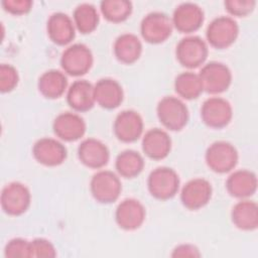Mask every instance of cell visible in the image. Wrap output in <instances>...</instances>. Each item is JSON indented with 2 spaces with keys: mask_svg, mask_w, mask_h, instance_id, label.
<instances>
[{
  "mask_svg": "<svg viewBox=\"0 0 258 258\" xmlns=\"http://www.w3.org/2000/svg\"><path fill=\"white\" fill-rule=\"evenodd\" d=\"M145 208L135 199L122 201L115 212V220L118 226L124 230L138 229L145 220Z\"/></svg>",
  "mask_w": 258,
  "mask_h": 258,
  "instance_id": "obj_17",
  "label": "cell"
},
{
  "mask_svg": "<svg viewBox=\"0 0 258 258\" xmlns=\"http://www.w3.org/2000/svg\"><path fill=\"white\" fill-rule=\"evenodd\" d=\"M142 149L151 159L165 158L171 149V139L166 131L160 128L148 130L142 138Z\"/></svg>",
  "mask_w": 258,
  "mask_h": 258,
  "instance_id": "obj_20",
  "label": "cell"
},
{
  "mask_svg": "<svg viewBox=\"0 0 258 258\" xmlns=\"http://www.w3.org/2000/svg\"><path fill=\"white\" fill-rule=\"evenodd\" d=\"M174 89L178 96L186 100L198 98L204 91L199 74L189 71L180 73L175 78Z\"/></svg>",
  "mask_w": 258,
  "mask_h": 258,
  "instance_id": "obj_29",
  "label": "cell"
},
{
  "mask_svg": "<svg viewBox=\"0 0 258 258\" xmlns=\"http://www.w3.org/2000/svg\"><path fill=\"white\" fill-rule=\"evenodd\" d=\"M201 117L204 123L209 127L220 129L231 122L233 109L226 99L221 97H211L203 103Z\"/></svg>",
  "mask_w": 258,
  "mask_h": 258,
  "instance_id": "obj_11",
  "label": "cell"
},
{
  "mask_svg": "<svg viewBox=\"0 0 258 258\" xmlns=\"http://www.w3.org/2000/svg\"><path fill=\"white\" fill-rule=\"evenodd\" d=\"M148 190L158 200H168L175 196L179 188V177L176 171L167 166L153 169L147 179Z\"/></svg>",
  "mask_w": 258,
  "mask_h": 258,
  "instance_id": "obj_2",
  "label": "cell"
},
{
  "mask_svg": "<svg viewBox=\"0 0 258 258\" xmlns=\"http://www.w3.org/2000/svg\"><path fill=\"white\" fill-rule=\"evenodd\" d=\"M54 134L64 141H76L84 136L86 123L77 113L63 112L55 117L52 124Z\"/></svg>",
  "mask_w": 258,
  "mask_h": 258,
  "instance_id": "obj_16",
  "label": "cell"
},
{
  "mask_svg": "<svg viewBox=\"0 0 258 258\" xmlns=\"http://www.w3.org/2000/svg\"><path fill=\"white\" fill-rule=\"evenodd\" d=\"M226 187L232 197L247 199L257 189L256 174L248 169L236 170L227 178Z\"/></svg>",
  "mask_w": 258,
  "mask_h": 258,
  "instance_id": "obj_23",
  "label": "cell"
},
{
  "mask_svg": "<svg viewBox=\"0 0 258 258\" xmlns=\"http://www.w3.org/2000/svg\"><path fill=\"white\" fill-rule=\"evenodd\" d=\"M212 184L203 177L188 180L181 188V204L188 210H199L205 207L212 197Z\"/></svg>",
  "mask_w": 258,
  "mask_h": 258,
  "instance_id": "obj_12",
  "label": "cell"
},
{
  "mask_svg": "<svg viewBox=\"0 0 258 258\" xmlns=\"http://www.w3.org/2000/svg\"><path fill=\"white\" fill-rule=\"evenodd\" d=\"M67 101L70 107L77 112L91 110L96 103L94 85L87 80L75 81L68 89Z\"/></svg>",
  "mask_w": 258,
  "mask_h": 258,
  "instance_id": "obj_22",
  "label": "cell"
},
{
  "mask_svg": "<svg viewBox=\"0 0 258 258\" xmlns=\"http://www.w3.org/2000/svg\"><path fill=\"white\" fill-rule=\"evenodd\" d=\"M204 19L203 9L192 2L180 3L175 7L171 17L173 27L182 33H191L198 30Z\"/></svg>",
  "mask_w": 258,
  "mask_h": 258,
  "instance_id": "obj_13",
  "label": "cell"
},
{
  "mask_svg": "<svg viewBox=\"0 0 258 258\" xmlns=\"http://www.w3.org/2000/svg\"><path fill=\"white\" fill-rule=\"evenodd\" d=\"M171 18L160 11L146 14L140 23L142 37L149 43H161L165 41L172 32Z\"/></svg>",
  "mask_w": 258,
  "mask_h": 258,
  "instance_id": "obj_9",
  "label": "cell"
},
{
  "mask_svg": "<svg viewBox=\"0 0 258 258\" xmlns=\"http://www.w3.org/2000/svg\"><path fill=\"white\" fill-rule=\"evenodd\" d=\"M233 224L244 231L255 230L258 226V208L255 202L242 199L232 209Z\"/></svg>",
  "mask_w": 258,
  "mask_h": 258,
  "instance_id": "obj_25",
  "label": "cell"
},
{
  "mask_svg": "<svg viewBox=\"0 0 258 258\" xmlns=\"http://www.w3.org/2000/svg\"><path fill=\"white\" fill-rule=\"evenodd\" d=\"M38 90L42 96L48 99L59 98L67 90L68 78L58 70L44 72L38 79Z\"/></svg>",
  "mask_w": 258,
  "mask_h": 258,
  "instance_id": "obj_26",
  "label": "cell"
},
{
  "mask_svg": "<svg viewBox=\"0 0 258 258\" xmlns=\"http://www.w3.org/2000/svg\"><path fill=\"white\" fill-rule=\"evenodd\" d=\"M103 16L114 23L126 20L132 12V3L128 0H103L100 3Z\"/></svg>",
  "mask_w": 258,
  "mask_h": 258,
  "instance_id": "obj_30",
  "label": "cell"
},
{
  "mask_svg": "<svg viewBox=\"0 0 258 258\" xmlns=\"http://www.w3.org/2000/svg\"><path fill=\"white\" fill-rule=\"evenodd\" d=\"M208 53L207 42L196 35H188L181 38L175 49L178 62L187 69H195L202 66L207 59Z\"/></svg>",
  "mask_w": 258,
  "mask_h": 258,
  "instance_id": "obj_5",
  "label": "cell"
},
{
  "mask_svg": "<svg viewBox=\"0 0 258 258\" xmlns=\"http://www.w3.org/2000/svg\"><path fill=\"white\" fill-rule=\"evenodd\" d=\"M115 167L121 176L133 178L142 171L144 167V159L139 152L127 149L117 155Z\"/></svg>",
  "mask_w": 258,
  "mask_h": 258,
  "instance_id": "obj_27",
  "label": "cell"
},
{
  "mask_svg": "<svg viewBox=\"0 0 258 258\" xmlns=\"http://www.w3.org/2000/svg\"><path fill=\"white\" fill-rule=\"evenodd\" d=\"M96 103L105 109H115L123 101L122 86L113 79L104 78L94 85Z\"/></svg>",
  "mask_w": 258,
  "mask_h": 258,
  "instance_id": "obj_21",
  "label": "cell"
},
{
  "mask_svg": "<svg viewBox=\"0 0 258 258\" xmlns=\"http://www.w3.org/2000/svg\"><path fill=\"white\" fill-rule=\"evenodd\" d=\"M1 5L10 14L22 15L30 11L33 2L30 0H3Z\"/></svg>",
  "mask_w": 258,
  "mask_h": 258,
  "instance_id": "obj_35",
  "label": "cell"
},
{
  "mask_svg": "<svg viewBox=\"0 0 258 258\" xmlns=\"http://www.w3.org/2000/svg\"><path fill=\"white\" fill-rule=\"evenodd\" d=\"M204 91L211 94H220L226 91L232 83V73L223 62L210 61L199 73Z\"/></svg>",
  "mask_w": 258,
  "mask_h": 258,
  "instance_id": "obj_10",
  "label": "cell"
},
{
  "mask_svg": "<svg viewBox=\"0 0 258 258\" xmlns=\"http://www.w3.org/2000/svg\"><path fill=\"white\" fill-rule=\"evenodd\" d=\"M93 53L84 43H74L61 53L60 66L64 73L74 77L87 74L93 66Z\"/></svg>",
  "mask_w": 258,
  "mask_h": 258,
  "instance_id": "obj_4",
  "label": "cell"
},
{
  "mask_svg": "<svg viewBox=\"0 0 258 258\" xmlns=\"http://www.w3.org/2000/svg\"><path fill=\"white\" fill-rule=\"evenodd\" d=\"M56 250L50 241L43 238H36L30 242V257H55Z\"/></svg>",
  "mask_w": 258,
  "mask_h": 258,
  "instance_id": "obj_34",
  "label": "cell"
},
{
  "mask_svg": "<svg viewBox=\"0 0 258 258\" xmlns=\"http://www.w3.org/2000/svg\"><path fill=\"white\" fill-rule=\"evenodd\" d=\"M32 154L39 163L46 166H56L66 160L67 148L57 139L42 137L34 143Z\"/></svg>",
  "mask_w": 258,
  "mask_h": 258,
  "instance_id": "obj_14",
  "label": "cell"
},
{
  "mask_svg": "<svg viewBox=\"0 0 258 258\" xmlns=\"http://www.w3.org/2000/svg\"><path fill=\"white\" fill-rule=\"evenodd\" d=\"M4 256L7 258L30 257V242L22 238L11 239L4 248Z\"/></svg>",
  "mask_w": 258,
  "mask_h": 258,
  "instance_id": "obj_32",
  "label": "cell"
},
{
  "mask_svg": "<svg viewBox=\"0 0 258 258\" xmlns=\"http://www.w3.org/2000/svg\"><path fill=\"white\" fill-rule=\"evenodd\" d=\"M90 190L97 202L110 204L115 202L121 194V180L111 170H100L92 176Z\"/></svg>",
  "mask_w": 258,
  "mask_h": 258,
  "instance_id": "obj_6",
  "label": "cell"
},
{
  "mask_svg": "<svg viewBox=\"0 0 258 258\" xmlns=\"http://www.w3.org/2000/svg\"><path fill=\"white\" fill-rule=\"evenodd\" d=\"M73 21L76 29L81 33H91L99 24V13L97 8L90 3L79 4L74 10Z\"/></svg>",
  "mask_w": 258,
  "mask_h": 258,
  "instance_id": "obj_28",
  "label": "cell"
},
{
  "mask_svg": "<svg viewBox=\"0 0 258 258\" xmlns=\"http://www.w3.org/2000/svg\"><path fill=\"white\" fill-rule=\"evenodd\" d=\"M19 76L17 70L9 63L0 66V91L7 93L12 91L18 84Z\"/></svg>",
  "mask_w": 258,
  "mask_h": 258,
  "instance_id": "obj_31",
  "label": "cell"
},
{
  "mask_svg": "<svg viewBox=\"0 0 258 258\" xmlns=\"http://www.w3.org/2000/svg\"><path fill=\"white\" fill-rule=\"evenodd\" d=\"M113 130L120 141H136L143 132L142 117L136 111L124 110L116 116Z\"/></svg>",
  "mask_w": 258,
  "mask_h": 258,
  "instance_id": "obj_15",
  "label": "cell"
},
{
  "mask_svg": "<svg viewBox=\"0 0 258 258\" xmlns=\"http://www.w3.org/2000/svg\"><path fill=\"white\" fill-rule=\"evenodd\" d=\"M172 257H200L199 249L191 244H181L173 249Z\"/></svg>",
  "mask_w": 258,
  "mask_h": 258,
  "instance_id": "obj_36",
  "label": "cell"
},
{
  "mask_svg": "<svg viewBox=\"0 0 258 258\" xmlns=\"http://www.w3.org/2000/svg\"><path fill=\"white\" fill-rule=\"evenodd\" d=\"M113 50L119 61L130 64L140 57L142 52V43L135 34L127 32L116 38Z\"/></svg>",
  "mask_w": 258,
  "mask_h": 258,
  "instance_id": "obj_24",
  "label": "cell"
},
{
  "mask_svg": "<svg viewBox=\"0 0 258 258\" xmlns=\"http://www.w3.org/2000/svg\"><path fill=\"white\" fill-rule=\"evenodd\" d=\"M0 202L2 210L7 215L20 216L29 208L31 195L25 184L19 181H12L2 188Z\"/></svg>",
  "mask_w": 258,
  "mask_h": 258,
  "instance_id": "obj_7",
  "label": "cell"
},
{
  "mask_svg": "<svg viewBox=\"0 0 258 258\" xmlns=\"http://www.w3.org/2000/svg\"><path fill=\"white\" fill-rule=\"evenodd\" d=\"M227 11L232 16L243 17L250 14L256 5L255 0H227L224 2Z\"/></svg>",
  "mask_w": 258,
  "mask_h": 258,
  "instance_id": "obj_33",
  "label": "cell"
},
{
  "mask_svg": "<svg viewBox=\"0 0 258 258\" xmlns=\"http://www.w3.org/2000/svg\"><path fill=\"white\" fill-rule=\"evenodd\" d=\"M206 163L215 172L231 171L238 162V152L233 144L227 141H216L206 151Z\"/></svg>",
  "mask_w": 258,
  "mask_h": 258,
  "instance_id": "obj_8",
  "label": "cell"
},
{
  "mask_svg": "<svg viewBox=\"0 0 258 258\" xmlns=\"http://www.w3.org/2000/svg\"><path fill=\"white\" fill-rule=\"evenodd\" d=\"M160 123L171 131L181 130L188 121V110L185 104L173 96L163 97L156 107Z\"/></svg>",
  "mask_w": 258,
  "mask_h": 258,
  "instance_id": "obj_1",
  "label": "cell"
},
{
  "mask_svg": "<svg viewBox=\"0 0 258 258\" xmlns=\"http://www.w3.org/2000/svg\"><path fill=\"white\" fill-rule=\"evenodd\" d=\"M47 35L57 45L69 44L76 35V26L68 14L63 12L52 13L46 23Z\"/></svg>",
  "mask_w": 258,
  "mask_h": 258,
  "instance_id": "obj_18",
  "label": "cell"
},
{
  "mask_svg": "<svg viewBox=\"0 0 258 258\" xmlns=\"http://www.w3.org/2000/svg\"><path fill=\"white\" fill-rule=\"evenodd\" d=\"M239 34V26L231 16H218L208 25L206 36L215 48L223 49L232 45Z\"/></svg>",
  "mask_w": 258,
  "mask_h": 258,
  "instance_id": "obj_3",
  "label": "cell"
},
{
  "mask_svg": "<svg viewBox=\"0 0 258 258\" xmlns=\"http://www.w3.org/2000/svg\"><path fill=\"white\" fill-rule=\"evenodd\" d=\"M78 156L83 164L90 168H102L110 157L108 147L96 138H87L78 147Z\"/></svg>",
  "mask_w": 258,
  "mask_h": 258,
  "instance_id": "obj_19",
  "label": "cell"
}]
</instances>
